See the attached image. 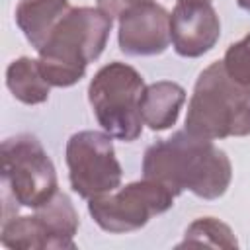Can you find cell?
Masks as SVG:
<instances>
[{
    "mask_svg": "<svg viewBox=\"0 0 250 250\" xmlns=\"http://www.w3.org/2000/svg\"><path fill=\"white\" fill-rule=\"evenodd\" d=\"M143 178L168 186L176 195L188 189L201 199H219L230 184L232 166L211 139L184 129L145 150Z\"/></svg>",
    "mask_w": 250,
    "mask_h": 250,
    "instance_id": "1",
    "label": "cell"
},
{
    "mask_svg": "<svg viewBox=\"0 0 250 250\" xmlns=\"http://www.w3.org/2000/svg\"><path fill=\"white\" fill-rule=\"evenodd\" d=\"M111 23L113 18L100 8H70L37 51L49 84L68 88L80 82L86 66L104 53Z\"/></svg>",
    "mask_w": 250,
    "mask_h": 250,
    "instance_id": "2",
    "label": "cell"
},
{
    "mask_svg": "<svg viewBox=\"0 0 250 250\" xmlns=\"http://www.w3.org/2000/svg\"><path fill=\"white\" fill-rule=\"evenodd\" d=\"M186 131L203 139L250 135V86L232 80L223 61L211 62L195 80Z\"/></svg>",
    "mask_w": 250,
    "mask_h": 250,
    "instance_id": "3",
    "label": "cell"
},
{
    "mask_svg": "<svg viewBox=\"0 0 250 250\" xmlns=\"http://www.w3.org/2000/svg\"><path fill=\"white\" fill-rule=\"evenodd\" d=\"M2 221L18 215V207L37 209L59 189L57 170L41 141L21 133L2 141Z\"/></svg>",
    "mask_w": 250,
    "mask_h": 250,
    "instance_id": "4",
    "label": "cell"
},
{
    "mask_svg": "<svg viewBox=\"0 0 250 250\" xmlns=\"http://www.w3.org/2000/svg\"><path fill=\"white\" fill-rule=\"evenodd\" d=\"M143 76L125 62L113 61L102 66L88 86V102L102 129L125 143L137 141L143 131L141 102L145 94Z\"/></svg>",
    "mask_w": 250,
    "mask_h": 250,
    "instance_id": "5",
    "label": "cell"
},
{
    "mask_svg": "<svg viewBox=\"0 0 250 250\" xmlns=\"http://www.w3.org/2000/svg\"><path fill=\"white\" fill-rule=\"evenodd\" d=\"M174 199L176 193L168 186L143 178L125 188H117L111 193L90 199L88 213L100 229L121 234L139 230L152 217L166 213L172 209Z\"/></svg>",
    "mask_w": 250,
    "mask_h": 250,
    "instance_id": "6",
    "label": "cell"
},
{
    "mask_svg": "<svg viewBox=\"0 0 250 250\" xmlns=\"http://www.w3.org/2000/svg\"><path fill=\"white\" fill-rule=\"evenodd\" d=\"M66 166L70 188L88 201L115 191L123 178L111 135L102 131L74 133L66 143Z\"/></svg>",
    "mask_w": 250,
    "mask_h": 250,
    "instance_id": "7",
    "label": "cell"
},
{
    "mask_svg": "<svg viewBox=\"0 0 250 250\" xmlns=\"http://www.w3.org/2000/svg\"><path fill=\"white\" fill-rule=\"evenodd\" d=\"M119 49L131 57H152L168 49L170 14L154 2H141L119 16Z\"/></svg>",
    "mask_w": 250,
    "mask_h": 250,
    "instance_id": "8",
    "label": "cell"
},
{
    "mask_svg": "<svg viewBox=\"0 0 250 250\" xmlns=\"http://www.w3.org/2000/svg\"><path fill=\"white\" fill-rule=\"evenodd\" d=\"M170 37L180 57L195 59L215 47L221 21L207 0H178L170 14Z\"/></svg>",
    "mask_w": 250,
    "mask_h": 250,
    "instance_id": "9",
    "label": "cell"
},
{
    "mask_svg": "<svg viewBox=\"0 0 250 250\" xmlns=\"http://www.w3.org/2000/svg\"><path fill=\"white\" fill-rule=\"evenodd\" d=\"M68 10V0H20L14 16L25 39L39 51Z\"/></svg>",
    "mask_w": 250,
    "mask_h": 250,
    "instance_id": "10",
    "label": "cell"
},
{
    "mask_svg": "<svg viewBox=\"0 0 250 250\" xmlns=\"http://www.w3.org/2000/svg\"><path fill=\"white\" fill-rule=\"evenodd\" d=\"M186 102V90L170 80H158L145 88L141 113L145 125L152 131L170 129L180 115V109Z\"/></svg>",
    "mask_w": 250,
    "mask_h": 250,
    "instance_id": "11",
    "label": "cell"
},
{
    "mask_svg": "<svg viewBox=\"0 0 250 250\" xmlns=\"http://www.w3.org/2000/svg\"><path fill=\"white\" fill-rule=\"evenodd\" d=\"M6 86L12 96L25 105H37L47 102L51 92V84L43 74L39 59L31 57H20L8 64Z\"/></svg>",
    "mask_w": 250,
    "mask_h": 250,
    "instance_id": "12",
    "label": "cell"
},
{
    "mask_svg": "<svg viewBox=\"0 0 250 250\" xmlns=\"http://www.w3.org/2000/svg\"><path fill=\"white\" fill-rule=\"evenodd\" d=\"M0 240L6 248L14 250H59L57 238L37 215H14L2 221Z\"/></svg>",
    "mask_w": 250,
    "mask_h": 250,
    "instance_id": "13",
    "label": "cell"
},
{
    "mask_svg": "<svg viewBox=\"0 0 250 250\" xmlns=\"http://www.w3.org/2000/svg\"><path fill=\"white\" fill-rule=\"evenodd\" d=\"M35 215L47 225L51 234L57 238L59 248H76L74 234L78 232V213L66 193L57 191L45 205L35 209Z\"/></svg>",
    "mask_w": 250,
    "mask_h": 250,
    "instance_id": "14",
    "label": "cell"
},
{
    "mask_svg": "<svg viewBox=\"0 0 250 250\" xmlns=\"http://www.w3.org/2000/svg\"><path fill=\"white\" fill-rule=\"evenodd\" d=\"M182 246H213L234 250L238 248V240L229 225L215 217H199L195 219L184 232V240L178 244Z\"/></svg>",
    "mask_w": 250,
    "mask_h": 250,
    "instance_id": "15",
    "label": "cell"
},
{
    "mask_svg": "<svg viewBox=\"0 0 250 250\" xmlns=\"http://www.w3.org/2000/svg\"><path fill=\"white\" fill-rule=\"evenodd\" d=\"M223 66L232 80L250 86V33L229 45L223 57Z\"/></svg>",
    "mask_w": 250,
    "mask_h": 250,
    "instance_id": "16",
    "label": "cell"
},
{
    "mask_svg": "<svg viewBox=\"0 0 250 250\" xmlns=\"http://www.w3.org/2000/svg\"><path fill=\"white\" fill-rule=\"evenodd\" d=\"M98 8L105 12L109 18H119L127 8L141 4V2H152V0H96Z\"/></svg>",
    "mask_w": 250,
    "mask_h": 250,
    "instance_id": "17",
    "label": "cell"
},
{
    "mask_svg": "<svg viewBox=\"0 0 250 250\" xmlns=\"http://www.w3.org/2000/svg\"><path fill=\"white\" fill-rule=\"evenodd\" d=\"M236 4L242 8V10H246V12H250V0H236Z\"/></svg>",
    "mask_w": 250,
    "mask_h": 250,
    "instance_id": "18",
    "label": "cell"
},
{
    "mask_svg": "<svg viewBox=\"0 0 250 250\" xmlns=\"http://www.w3.org/2000/svg\"><path fill=\"white\" fill-rule=\"evenodd\" d=\"M207 2H211V0H207Z\"/></svg>",
    "mask_w": 250,
    "mask_h": 250,
    "instance_id": "19",
    "label": "cell"
}]
</instances>
